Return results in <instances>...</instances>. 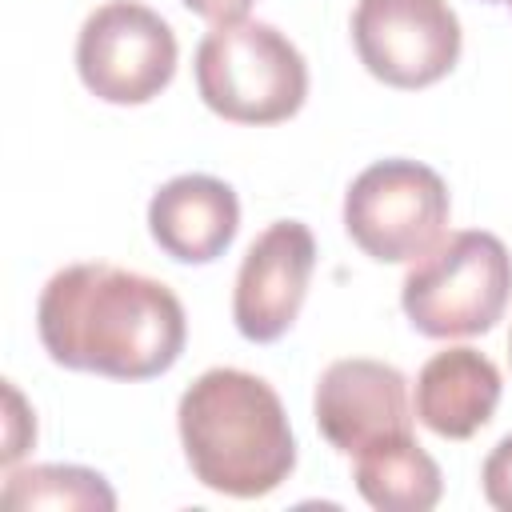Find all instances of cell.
<instances>
[{
	"label": "cell",
	"instance_id": "cell-5",
	"mask_svg": "<svg viewBox=\"0 0 512 512\" xmlns=\"http://www.w3.org/2000/svg\"><path fill=\"white\" fill-rule=\"evenodd\" d=\"M344 228L380 264L420 260L448 228V184L420 160H376L344 192Z\"/></svg>",
	"mask_w": 512,
	"mask_h": 512
},
{
	"label": "cell",
	"instance_id": "cell-17",
	"mask_svg": "<svg viewBox=\"0 0 512 512\" xmlns=\"http://www.w3.org/2000/svg\"><path fill=\"white\" fill-rule=\"evenodd\" d=\"M492 4H508V0H492Z\"/></svg>",
	"mask_w": 512,
	"mask_h": 512
},
{
	"label": "cell",
	"instance_id": "cell-10",
	"mask_svg": "<svg viewBox=\"0 0 512 512\" xmlns=\"http://www.w3.org/2000/svg\"><path fill=\"white\" fill-rule=\"evenodd\" d=\"M240 228V200L232 184L208 172H184L160 184L148 200V232L164 256L180 264H212L228 252Z\"/></svg>",
	"mask_w": 512,
	"mask_h": 512
},
{
	"label": "cell",
	"instance_id": "cell-12",
	"mask_svg": "<svg viewBox=\"0 0 512 512\" xmlns=\"http://www.w3.org/2000/svg\"><path fill=\"white\" fill-rule=\"evenodd\" d=\"M356 492L380 512H428L440 504V464L416 444V436H392L356 452Z\"/></svg>",
	"mask_w": 512,
	"mask_h": 512
},
{
	"label": "cell",
	"instance_id": "cell-6",
	"mask_svg": "<svg viewBox=\"0 0 512 512\" xmlns=\"http://www.w3.org/2000/svg\"><path fill=\"white\" fill-rule=\"evenodd\" d=\"M76 72L108 104H148L176 76V32L136 0H108L80 24Z\"/></svg>",
	"mask_w": 512,
	"mask_h": 512
},
{
	"label": "cell",
	"instance_id": "cell-1",
	"mask_svg": "<svg viewBox=\"0 0 512 512\" xmlns=\"http://www.w3.org/2000/svg\"><path fill=\"white\" fill-rule=\"evenodd\" d=\"M36 332L60 368L152 380L180 360L188 320L164 280L84 260L52 272L36 304Z\"/></svg>",
	"mask_w": 512,
	"mask_h": 512
},
{
	"label": "cell",
	"instance_id": "cell-7",
	"mask_svg": "<svg viewBox=\"0 0 512 512\" xmlns=\"http://www.w3.org/2000/svg\"><path fill=\"white\" fill-rule=\"evenodd\" d=\"M352 44L388 88H428L460 60V20L448 0H356Z\"/></svg>",
	"mask_w": 512,
	"mask_h": 512
},
{
	"label": "cell",
	"instance_id": "cell-15",
	"mask_svg": "<svg viewBox=\"0 0 512 512\" xmlns=\"http://www.w3.org/2000/svg\"><path fill=\"white\" fill-rule=\"evenodd\" d=\"M188 12H196L200 20L208 24H236V20H248V8L252 0H180Z\"/></svg>",
	"mask_w": 512,
	"mask_h": 512
},
{
	"label": "cell",
	"instance_id": "cell-11",
	"mask_svg": "<svg viewBox=\"0 0 512 512\" xmlns=\"http://www.w3.org/2000/svg\"><path fill=\"white\" fill-rule=\"evenodd\" d=\"M496 404H500V368L468 344L436 352L420 368L412 392V412L428 432L444 440L476 436L492 420Z\"/></svg>",
	"mask_w": 512,
	"mask_h": 512
},
{
	"label": "cell",
	"instance_id": "cell-8",
	"mask_svg": "<svg viewBox=\"0 0 512 512\" xmlns=\"http://www.w3.org/2000/svg\"><path fill=\"white\" fill-rule=\"evenodd\" d=\"M316 268L312 228L300 220L268 224L244 252L236 288H232V320L236 332L252 344L280 340L308 296V280Z\"/></svg>",
	"mask_w": 512,
	"mask_h": 512
},
{
	"label": "cell",
	"instance_id": "cell-4",
	"mask_svg": "<svg viewBox=\"0 0 512 512\" xmlns=\"http://www.w3.org/2000/svg\"><path fill=\"white\" fill-rule=\"evenodd\" d=\"M512 296V256L492 232L440 236L404 276L400 308L420 336L452 340L488 332Z\"/></svg>",
	"mask_w": 512,
	"mask_h": 512
},
{
	"label": "cell",
	"instance_id": "cell-16",
	"mask_svg": "<svg viewBox=\"0 0 512 512\" xmlns=\"http://www.w3.org/2000/svg\"><path fill=\"white\" fill-rule=\"evenodd\" d=\"M508 356H512V336H508Z\"/></svg>",
	"mask_w": 512,
	"mask_h": 512
},
{
	"label": "cell",
	"instance_id": "cell-13",
	"mask_svg": "<svg viewBox=\"0 0 512 512\" xmlns=\"http://www.w3.org/2000/svg\"><path fill=\"white\" fill-rule=\"evenodd\" d=\"M4 504L8 508H116V492L108 480L80 464H32L20 472H8L4 480Z\"/></svg>",
	"mask_w": 512,
	"mask_h": 512
},
{
	"label": "cell",
	"instance_id": "cell-9",
	"mask_svg": "<svg viewBox=\"0 0 512 512\" xmlns=\"http://www.w3.org/2000/svg\"><path fill=\"white\" fill-rule=\"evenodd\" d=\"M312 412L320 436L344 456H356L392 436H412V400L404 372L368 356L328 364L316 384Z\"/></svg>",
	"mask_w": 512,
	"mask_h": 512
},
{
	"label": "cell",
	"instance_id": "cell-18",
	"mask_svg": "<svg viewBox=\"0 0 512 512\" xmlns=\"http://www.w3.org/2000/svg\"><path fill=\"white\" fill-rule=\"evenodd\" d=\"M508 4H512V0H508Z\"/></svg>",
	"mask_w": 512,
	"mask_h": 512
},
{
	"label": "cell",
	"instance_id": "cell-2",
	"mask_svg": "<svg viewBox=\"0 0 512 512\" xmlns=\"http://www.w3.org/2000/svg\"><path fill=\"white\" fill-rule=\"evenodd\" d=\"M192 476L236 500L276 492L296 468V440L276 388L244 368L200 372L176 408Z\"/></svg>",
	"mask_w": 512,
	"mask_h": 512
},
{
	"label": "cell",
	"instance_id": "cell-14",
	"mask_svg": "<svg viewBox=\"0 0 512 512\" xmlns=\"http://www.w3.org/2000/svg\"><path fill=\"white\" fill-rule=\"evenodd\" d=\"M480 484H484V500L500 512H512V432L488 452L484 468H480Z\"/></svg>",
	"mask_w": 512,
	"mask_h": 512
},
{
	"label": "cell",
	"instance_id": "cell-3",
	"mask_svg": "<svg viewBox=\"0 0 512 512\" xmlns=\"http://www.w3.org/2000/svg\"><path fill=\"white\" fill-rule=\"evenodd\" d=\"M196 92L232 124H280L308 96L300 48L264 20L212 24L196 44Z\"/></svg>",
	"mask_w": 512,
	"mask_h": 512
}]
</instances>
